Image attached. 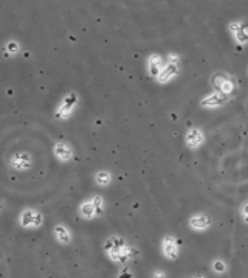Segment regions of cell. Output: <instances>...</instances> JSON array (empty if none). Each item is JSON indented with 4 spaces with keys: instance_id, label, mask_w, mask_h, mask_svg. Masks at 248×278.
I'll list each match as a JSON object with an SVG mask.
<instances>
[{
    "instance_id": "1",
    "label": "cell",
    "mask_w": 248,
    "mask_h": 278,
    "mask_svg": "<svg viewBox=\"0 0 248 278\" xmlns=\"http://www.w3.org/2000/svg\"><path fill=\"white\" fill-rule=\"evenodd\" d=\"M210 83L214 90L222 92V94L230 95V97L235 95V92L238 89V83L235 80V76L224 73V72H216L214 75H211Z\"/></svg>"
},
{
    "instance_id": "2",
    "label": "cell",
    "mask_w": 248,
    "mask_h": 278,
    "mask_svg": "<svg viewBox=\"0 0 248 278\" xmlns=\"http://www.w3.org/2000/svg\"><path fill=\"white\" fill-rule=\"evenodd\" d=\"M78 103H79V97L76 92H68V94L62 98V101L57 104L56 111L53 114L54 120H57V121L68 120L78 107Z\"/></svg>"
},
{
    "instance_id": "3",
    "label": "cell",
    "mask_w": 248,
    "mask_h": 278,
    "mask_svg": "<svg viewBox=\"0 0 248 278\" xmlns=\"http://www.w3.org/2000/svg\"><path fill=\"white\" fill-rule=\"evenodd\" d=\"M230 100H231L230 95H225V94H222V92L213 90V92H210V94H207L205 97L200 98L199 106L202 107V109L214 111V109H219V107L225 106Z\"/></svg>"
},
{
    "instance_id": "4",
    "label": "cell",
    "mask_w": 248,
    "mask_h": 278,
    "mask_svg": "<svg viewBox=\"0 0 248 278\" xmlns=\"http://www.w3.org/2000/svg\"><path fill=\"white\" fill-rule=\"evenodd\" d=\"M228 32L235 39L238 45L248 44V22L244 21H233L228 24Z\"/></svg>"
},
{
    "instance_id": "5",
    "label": "cell",
    "mask_w": 248,
    "mask_h": 278,
    "mask_svg": "<svg viewBox=\"0 0 248 278\" xmlns=\"http://www.w3.org/2000/svg\"><path fill=\"white\" fill-rule=\"evenodd\" d=\"M19 224L23 228H37L43 224V216L33 208H25L19 216Z\"/></svg>"
},
{
    "instance_id": "6",
    "label": "cell",
    "mask_w": 248,
    "mask_h": 278,
    "mask_svg": "<svg viewBox=\"0 0 248 278\" xmlns=\"http://www.w3.org/2000/svg\"><path fill=\"white\" fill-rule=\"evenodd\" d=\"M203 143H205V132H203L200 128L193 126V128H189L186 131V134H185V145L191 151L199 149Z\"/></svg>"
},
{
    "instance_id": "7",
    "label": "cell",
    "mask_w": 248,
    "mask_h": 278,
    "mask_svg": "<svg viewBox=\"0 0 248 278\" xmlns=\"http://www.w3.org/2000/svg\"><path fill=\"white\" fill-rule=\"evenodd\" d=\"M9 165L12 169H16V171H26V169H30L33 165V157L28 152L20 151V152L12 154L9 159Z\"/></svg>"
},
{
    "instance_id": "8",
    "label": "cell",
    "mask_w": 248,
    "mask_h": 278,
    "mask_svg": "<svg viewBox=\"0 0 248 278\" xmlns=\"http://www.w3.org/2000/svg\"><path fill=\"white\" fill-rule=\"evenodd\" d=\"M53 156L61 163H68L75 157V151L67 142H56L53 145Z\"/></svg>"
},
{
    "instance_id": "9",
    "label": "cell",
    "mask_w": 248,
    "mask_h": 278,
    "mask_svg": "<svg viewBox=\"0 0 248 278\" xmlns=\"http://www.w3.org/2000/svg\"><path fill=\"white\" fill-rule=\"evenodd\" d=\"M146 66H148V73L151 78H158V75L162 73V70L165 69L166 66V59L158 55V53H151V56L148 58V63H146Z\"/></svg>"
},
{
    "instance_id": "10",
    "label": "cell",
    "mask_w": 248,
    "mask_h": 278,
    "mask_svg": "<svg viewBox=\"0 0 248 278\" xmlns=\"http://www.w3.org/2000/svg\"><path fill=\"white\" fill-rule=\"evenodd\" d=\"M162 252L168 259H176L180 252V245H179L177 238H174L171 235L165 236L162 241Z\"/></svg>"
},
{
    "instance_id": "11",
    "label": "cell",
    "mask_w": 248,
    "mask_h": 278,
    "mask_svg": "<svg viewBox=\"0 0 248 278\" xmlns=\"http://www.w3.org/2000/svg\"><path fill=\"white\" fill-rule=\"evenodd\" d=\"M188 224H189V227H191L193 230H196V231H205V230H208L211 227L213 219L210 218L207 213H196V214L191 216V218H189Z\"/></svg>"
},
{
    "instance_id": "12",
    "label": "cell",
    "mask_w": 248,
    "mask_h": 278,
    "mask_svg": "<svg viewBox=\"0 0 248 278\" xmlns=\"http://www.w3.org/2000/svg\"><path fill=\"white\" fill-rule=\"evenodd\" d=\"M180 73V64H171V63H166L165 69L162 70V73L158 75V78L155 80L158 84H168L171 83L172 80H176Z\"/></svg>"
},
{
    "instance_id": "13",
    "label": "cell",
    "mask_w": 248,
    "mask_h": 278,
    "mask_svg": "<svg viewBox=\"0 0 248 278\" xmlns=\"http://www.w3.org/2000/svg\"><path fill=\"white\" fill-rule=\"evenodd\" d=\"M138 252L134 249V247H130V245H124L123 249H120L118 252H115L113 255L109 256L110 261L113 262H118V264H126V262H129L130 259H132Z\"/></svg>"
},
{
    "instance_id": "14",
    "label": "cell",
    "mask_w": 248,
    "mask_h": 278,
    "mask_svg": "<svg viewBox=\"0 0 248 278\" xmlns=\"http://www.w3.org/2000/svg\"><path fill=\"white\" fill-rule=\"evenodd\" d=\"M124 245H127V244H126V241L121 236L113 235V236H109L106 239V242H104V252L107 253V256H110L115 252H118L120 249H123Z\"/></svg>"
},
{
    "instance_id": "15",
    "label": "cell",
    "mask_w": 248,
    "mask_h": 278,
    "mask_svg": "<svg viewBox=\"0 0 248 278\" xmlns=\"http://www.w3.org/2000/svg\"><path fill=\"white\" fill-rule=\"evenodd\" d=\"M53 235H54L56 241L59 242V244L67 245V244L71 242V231L68 230L67 225H62V224L56 225V227L53 228Z\"/></svg>"
},
{
    "instance_id": "16",
    "label": "cell",
    "mask_w": 248,
    "mask_h": 278,
    "mask_svg": "<svg viewBox=\"0 0 248 278\" xmlns=\"http://www.w3.org/2000/svg\"><path fill=\"white\" fill-rule=\"evenodd\" d=\"M79 216L82 219H93L96 218V210H95V205H93V200L92 199H87V200H82L79 204Z\"/></svg>"
},
{
    "instance_id": "17",
    "label": "cell",
    "mask_w": 248,
    "mask_h": 278,
    "mask_svg": "<svg viewBox=\"0 0 248 278\" xmlns=\"http://www.w3.org/2000/svg\"><path fill=\"white\" fill-rule=\"evenodd\" d=\"M93 180H95V183L98 185V187L106 188V187H109V185L112 183L113 176H112V173H110V171H107V169H99V171H96V173H95Z\"/></svg>"
},
{
    "instance_id": "18",
    "label": "cell",
    "mask_w": 248,
    "mask_h": 278,
    "mask_svg": "<svg viewBox=\"0 0 248 278\" xmlns=\"http://www.w3.org/2000/svg\"><path fill=\"white\" fill-rule=\"evenodd\" d=\"M20 53V44L17 41H8L5 44V58H9V56H16Z\"/></svg>"
},
{
    "instance_id": "19",
    "label": "cell",
    "mask_w": 248,
    "mask_h": 278,
    "mask_svg": "<svg viewBox=\"0 0 248 278\" xmlns=\"http://www.w3.org/2000/svg\"><path fill=\"white\" fill-rule=\"evenodd\" d=\"M93 200V205H95V210H96V216H101L104 213V197L99 196V194H95L92 197Z\"/></svg>"
},
{
    "instance_id": "20",
    "label": "cell",
    "mask_w": 248,
    "mask_h": 278,
    "mask_svg": "<svg viewBox=\"0 0 248 278\" xmlns=\"http://www.w3.org/2000/svg\"><path fill=\"white\" fill-rule=\"evenodd\" d=\"M211 269L217 273V275H222L227 272V262L224 259H214L213 264H211Z\"/></svg>"
},
{
    "instance_id": "21",
    "label": "cell",
    "mask_w": 248,
    "mask_h": 278,
    "mask_svg": "<svg viewBox=\"0 0 248 278\" xmlns=\"http://www.w3.org/2000/svg\"><path fill=\"white\" fill-rule=\"evenodd\" d=\"M165 59H166V63H171V64H182V59H180V55L179 53H168L166 56H165Z\"/></svg>"
},
{
    "instance_id": "22",
    "label": "cell",
    "mask_w": 248,
    "mask_h": 278,
    "mask_svg": "<svg viewBox=\"0 0 248 278\" xmlns=\"http://www.w3.org/2000/svg\"><path fill=\"white\" fill-rule=\"evenodd\" d=\"M241 216H242V221L245 224H248V200H247V202H244L242 207H241Z\"/></svg>"
},
{
    "instance_id": "23",
    "label": "cell",
    "mask_w": 248,
    "mask_h": 278,
    "mask_svg": "<svg viewBox=\"0 0 248 278\" xmlns=\"http://www.w3.org/2000/svg\"><path fill=\"white\" fill-rule=\"evenodd\" d=\"M118 278H134V275H132V272H130L129 267H123L121 272L118 273Z\"/></svg>"
},
{
    "instance_id": "24",
    "label": "cell",
    "mask_w": 248,
    "mask_h": 278,
    "mask_svg": "<svg viewBox=\"0 0 248 278\" xmlns=\"http://www.w3.org/2000/svg\"><path fill=\"white\" fill-rule=\"evenodd\" d=\"M152 278H166V272L165 270H155L152 273Z\"/></svg>"
},
{
    "instance_id": "25",
    "label": "cell",
    "mask_w": 248,
    "mask_h": 278,
    "mask_svg": "<svg viewBox=\"0 0 248 278\" xmlns=\"http://www.w3.org/2000/svg\"><path fill=\"white\" fill-rule=\"evenodd\" d=\"M193 278H207L205 275H203V273H197V275H194Z\"/></svg>"
}]
</instances>
